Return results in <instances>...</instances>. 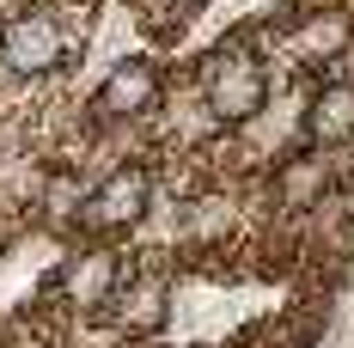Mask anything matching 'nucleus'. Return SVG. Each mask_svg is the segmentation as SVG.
Here are the masks:
<instances>
[{
  "label": "nucleus",
  "mask_w": 354,
  "mask_h": 348,
  "mask_svg": "<svg viewBox=\"0 0 354 348\" xmlns=\"http://www.w3.org/2000/svg\"><path fill=\"white\" fill-rule=\"evenodd\" d=\"M202 104L214 122H257L269 104V73L250 49H214L202 62Z\"/></svg>",
  "instance_id": "nucleus-1"
},
{
  "label": "nucleus",
  "mask_w": 354,
  "mask_h": 348,
  "mask_svg": "<svg viewBox=\"0 0 354 348\" xmlns=\"http://www.w3.org/2000/svg\"><path fill=\"white\" fill-rule=\"evenodd\" d=\"M86 37V25L73 31V25H62L55 12H43V6H25V12H12L6 25H0V62L12 73H55L62 62H68V49Z\"/></svg>",
  "instance_id": "nucleus-2"
},
{
  "label": "nucleus",
  "mask_w": 354,
  "mask_h": 348,
  "mask_svg": "<svg viewBox=\"0 0 354 348\" xmlns=\"http://www.w3.org/2000/svg\"><path fill=\"white\" fill-rule=\"evenodd\" d=\"M147 208H153V172L147 165H116L98 190H86L80 220L98 226V232H122V226L147 220Z\"/></svg>",
  "instance_id": "nucleus-3"
},
{
  "label": "nucleus",
  "mask_w": 354,
  "mask_h": 348,
  "mask_svg": "<svg viewBox=\"0 0 354 348\" xmlns=\"http://www.w3.org/2000/svg\"><path fill=\"white\" fill-rule=\"evenodd\" d=\"M55 287H62V300H68L73 312H104L110 300H116V287H122V257L104 250V244L73 250L55 269Z\"/></svg>",
  "instance_id": "nucleus-4"
},
{
  "label": "nucleus",
  "mask_w": 354,
  "mask_h": 348,
  "mask_svg": "<svg viewBox=\"0 0 354 348\" xmlns=\"http://www.w3.org/2000/svg\"><path fill=\"white\" fill-rule=\"evenodd\" d=\"M159 68L153 62H116L104 73V86L92 92V110L104 116V122H135L147 110H159Z\"/></svg>",
  "instance_id": "nucleus-5"
},
{
  "label": "nucleus",
  "mask_w": 354,
  "mask_h": 348,
  "mask_svg": "<svg viewBox=\"0 0 354 348\" xmlns=\"http://www.w3.org/2000/svg\"><path fill=\"white\" fill-rule=\"evenodd\" d=\"M116 318L129 336H153L165 318H171V281L165 275H135L116 287Z\"/></svg>",
  "instance_id": "nucleus-6"
},
{
  "label": "nucleus",
  "mask_w": 354,
  "mask_h": 348,
  "mask_svg": "<svg viewBox=\"0 0 354 348\" xmlns=\"http://www.w3.org/2000/svg\"><path fill=\"white\" fill-rule=\"evenodd\" d=\"M306 129H312V140H324V147H342V140H354V86H348V80L324 86L318 98H312V110H306Z\"/></svg>",
  "instance_id": "nucleus-7"
},
{
  "label": "nucleus",
  "mask_w": 354,
  "mask_h": 348,
  "mask_svg": "<svg viewBox=\"0 0 354 348\" xmlns=\"http://www.w3.org/2000/svg\"><path fill=\"white\" fill-rule=\"evenodd\" d=\"M324 190H330V153H293L275 177V196L287 208H312L324 202Z\"/></svg>",
  "instance_id": "nucleus-8"
},
{
  "label": "nucleus",
  "mask_w": 354,
  "mask_h": 348,
  "mask_svg": "<svg viewBox=\"0 0 354 348\" xmlns=\"http://www.w3.org/2000/svg\"><path fill=\"white\" fill-rule=\"evenodd\" d=\"M348 37H354V25H348V12H312L306 25H299V55L306 62H336L342 49H348Z\"/></svg>",
  "instance_id": "nucleus-9"
},
{
  "label": "nucleus",
  "mask_w": 354,
  "mask_h": 348,
  "mask_svg": "<svg viewBox=\"0 0 354 348\" xmlns=\"http://www.w3.org/2000/svg\"><path fill=\"white\" fill-rule=\"evenodd\" d=\"M37 202H43V214H49V220H62V214H80L86 190H80V183H73L68 172H55L49 183H43V196H37Z\"/></svg>",
  "instance_id": "nucleus-10"
},
{
  "label": "nucleus",
  "mask_w": 354,
  "mask_h": 348,
  "mask_svg": "<svg viewBox=\"0 0 354 348\" xmlns=\"http://www.w3.org/2000/svg\"><path fill=\"white\" fill-rule=\"evenodd\" d=\"M171 12H196V6H208V0H165Z\"/></svg>",
  "instance_id": "nucleus-11"
}]
</instances>
